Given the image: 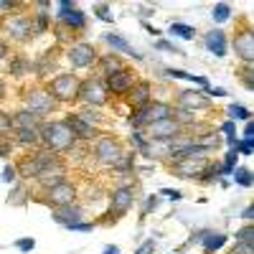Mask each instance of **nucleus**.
Listing matches in <instances>:
<instances>
[{"label":"nucleus","mask_w":254,"mask_h":254,"mask_svg":"<svg viewBox=\"0 0 254 254\" xmlns=\"http://www.w3.org/2000/svg\"><path fill=\"white\" fill-rule=\"evenodd\" d=\"M41 142H44L51 153L61 155V153H71L74 150L76 137L71 135L66 122L56 120V122H44V127H41Z\"/></svg>","instance_id":"nucleus-1"},{"label":"nucleus","mask_w":254,"mask_h":254,"mask_svg":"<svg viewBox=\"0 0 254 254\" xmlns=\"http://www.w3.org/2000/svg\"><path fill=\"white\" fill-rule=\"evenodd\" d=\"M79 84L81 79L76 74H59L49 81L46 92L61 104V102H76V94H79Z\"/></svg>","instance_id":"nucleus-2"},{"label":"nucleus","mask_w":254,"mask_h":254,"mask_svg":"<svg viewBox=\"0 0 254 254\" xmlns=\"http://www.w3.org/2000/svg\"><path fill=\"white\" fill-rule=\"evenodd\" d=\"M171 115H173L171 104H165V102H147V104H142V107L135 110V115H130V125L132 127H147V125H153L158 120L171 117Z\"/></svg>","instance_id":"nucleus-3"},{"label":"nucleus","mask_w":254,"mask_h":254,"mask_svg":"<svg viewBox=\"0 0 254 254\" xmlns=\"http://www.w3.org/2000/svg\"><path fill=\"white\" fill-rule=\"evenodd\" d=\"M107 89H104V81L102 79H97V76H89V79H81V84H79V94H76V99L81 102V104H87V107H102L104 102H107Z\"/></svg>","instance_id":"nucleus-4"},{"label":"nucleus","mask_w":254,"mask_h":254,"mask_svg":"<svg viewBox=\"0 0 254 254\" xmlns=\"http://www.w3.org/2000/svg\"><path fill=\"white\" fill-rule=\"evenodd\" d=\"M125 153H127V150L122 147V142H120L117 137H99V140L94 142V147H92V155H94L102 165H110V168H115V165L122 160Z\"/></svg>","instance_id":"nucleus-5"},{"label":"nucleus","mask_w":254,"mask_h":254,"mask_svg":"<svg viewBox=\"0 0 254 254\" xmlns=\"http://www.w3.org/2000/svg\"><path fill=\"white\" fill-rule=\"evenodd\" d=\"M23 99H26V110H31V112L38 115V117H46V115H51V112L59 107V102H56L44 87H31V89H26Z\"/></svg>","instance_id":"nucleus-6"},{"label":"nucleus","mask_w":254,"mask_h":254,"mask_svg":"<svg viewBox=\"0 0 254 254\" xmlns=\"http://www.w3.org/2000/svg\"><path fill=\"white\" fill-rule=\"evenodd\" d=\"M145 130H147V137H150L153 142H171V140H176V137L183 135V127H181L173 117L158 120V122H153V125H147Z\"/></svg>","instance_id":"nucleus-7"},{"label":"nucleus","mask_w":254,"mask_h":254,"mask_svg":"<svg viewBox=\"0 0 254 254\" xmlns=\"http://www.w3.org/2000/svg\"><path fill=\"white\" fill-rule=\"evenodd\" d=\"M3 28H5V33L13 38V41H18V44H26V41L33 36V23H31V18H26V15H8L5 18V23H3Z\"/></svg>","instance_id":"nucleus-8"},{"label":"nucleus","mask_w":254,"mask_h":254,"mask_svg":"<svg viewBox=\"0 0 254 254\" xmlns=\"http://www.w3.org/2000/svg\"><path fill=\"white\" fill-rule=\"evenodd\" d=\"M132 84H135L132 69L122 66L120 71H115V74L107 76V81H104V89H107V94H115V97H127V92L132 89Z\"/></svg>","instance_id":"nucleus-9"},{"label":"nucleus","mask_w":254,"mask_h":254,"mask_svg":"<svg viewBox=\"0 0 254 254\" xmlns=\"http://www.w3.org/2000/svg\"><path fill=\"white\" fill-rule=\"evenodd\" d=\"M76 201V186L64 181L54 188H46V196H44V203H49L51 208H59V206H69Z\"/></svg>","instance_id":"nucleus-10"},{"label":"nucleus","mask_w":254,"mask_h":254,"mask_svg":"<svg viewBox=\"0 0 254 254\" xmlns=\"http://www.w3.org/2000/svg\"><path fill=\"white\" fill-rule=\"evenodd\" d=\"M66 56H69V64L74 69H87V66H92L94 59H97V49L92 44H74L66 51Z\"/></svg>","instance_id":"nucleus-11"},{"label":"nucleus","mask_w":254,"mask_h":254,"mask_svg":"<svg viewBox=\"0 0 254 254\" xmlns=\"http://www.w3.org/2000/svg\"><path fill=\"white\" fill-rule=\"evenodd\" d=\"M211 97H206L203 92H193V89H186L178 94V107L188 110V112H198V110H211Z\"/></svg>","instance_id":"nucleus-12"},{"label":"nucleus","mask_w":254,"mask_h":254,"mask_svg":"<svg viewBox=\"0 0 254 254\" xmlns=\"http://www.w3.org/2000/svg\"><path fill=\"white\" fill-rule=\"evenodd\" d=\"M208 160H193V158H181L176 163H171V176L176 178H198L203 173V168H206Z\"/></svg>","instance_id":"nucleus-13"},{"label":"nucleus","mask_w":254,"mask_h":254,"mask_svg":"<svg viewBox=\"0 0 254 254\" xmlns=\"http://www.w3.org/2000/svg\"><path fill=\"white\" fill-rule=\"evenodd\" d=\"M132 198H135V193H132V188H127V186H120V188H115L112 193H110V203H112V208H110V214H112V219L117 216H122L127 208L132 206ZM110 219V221H112Z\"/></svg>","instance_id":"nucleus-14"},{"label":"nucleus","mask_w":254,"mask_h":254,"mask_svg":"<svg viewBox=\"0 0 254 254\" xmlns=\"http://www.w3.org/2000/svg\"><path fill=\"white\" fill-rule=\"evenodd\" d=\"M234 51H237V56L244 64H252V59H254V33H252L249 26L237 31V36H234Z\"/></svg>","instance_id":"nucleus-15"},{"label":"nucleus","mask_w":254,"mask_h":254,"mask_svg":"<svg viewBox=\"0 0 254 254\" xmlns=\"http://www.w3.org/2000/svg\"><path fill=\"white\" fill-rule=\"evenodd\" d=\"M64 181H66V165H64V160L49 165L46 171L38 176V183L44 186V188H54V186H59V183H64Z\"/></svg>","instance_id":"nucleus-16"},{"label":"nucleus","mask_w":254,"mask_h":254,"mask_svg":"<svg viewBox=\"0 0 254 254\" xmlns=\"http://www.w3.org/2000/svg\"><path fill=\"white\" fill-rule=\"evenodd\" d=\"M10 122L15 130H41L44 127V117L33 115L31 110H20V112L10 115Z\"/></svg>","instance_id":"nucleus-17"},{"label":"nucleus","mask_w":254,"mask_h":254,"mask_svg":"<svg viewBox=\"0 0 254 254\" xmlns=\"http://www.w3.org/2000/svg\"><path fill=\"white\" fill-rule=\"evenodd\" d=\"M84 216V208L79 203H69V206H59L54 208V221L64 224V226H71V224H79Z\"/></svg>","instance_id":"nucleus-18"},{"label":"nucleus","mask_w":254,"mask_h":254,"mask_svg":"<svg viewBox=\"0 0 254 254\" xmlns=\"http://www.w3.org/2000/svg\"><path fill=\"white\" fill-rule=\"evenodd\" d=\"M64 122L69 125V130H71V135L76 137V142H79V140H94V137H97V127L87 125L84 120H79L76 115H69Z\"/></svg>","instance_id":"nucleus-19"},{"label":"nucleus","mask_w":254,"mask_h":254,"mask_svg":"<svg viewBox=\"0 0 254 254\" xmlns=\"http://www.w3.org/2000/svg\"><path fill=\"white\" fill-rule=\"evenodd\" d=\"M127 99H130V104H132L135 110L142 107V104H147V102H150V84H147V81L132 84V89L127 92Z\"/></svg>","instance_id":"nucleus-20"},{"label":"nucleus","mask_w":254,"mask_h":254,"mask_svg":"<svg viewBox=\"0 0 254 254\" xmlns=\"http://www.w3.org/2000/svg\"><path fill=\"white\" fill-rule=\"evenodd\" d=\"M206 49L214 56H224L226 54V33L224 31H208L206 33Z\"/></svg>","instance_id":"nucleus-21"},{"label":"nucleus","mask_w":254,"mask_h":254,"mask_svg":"<svg viewBox=\"0 0 254 254\" xmlns=\"http://www.w3.org/2000/svg\"><path fill=\"white\" fill-rule=\"evenodd\" d=\"M104 41H107V44L115 49V54H130L132 59H142L130 44H127V41L122 38V36H117V33H107V36H104Z\"/></svg>","instance_id":"nucleus-22"},{"label":"nucleus","mask_w":254,"mask_h":254,"mask_svg":"<svg viewBox=\"0 0 254 254\" xmlns=\"http://www.w3.org/2000/svg\"><path fill=\"white\" fill-rule=\"evenodd\" d=\"M59 18L66 23L69 28H74V31H84L87 28V18H84V13L81 10H64V13H59Z\"/></svg>","instance_id":"nucleus-23"},{"label":"nucleus","mask_w":254,"mask_h":254,"mask_svg":"<svg viewBox=\"0 0 254 254\" xmlns=\"http://www.w3.org/2000/svg\"><path fill=\"white\" fill-rule=\"evenodd\" d=\"M99 69H102V74L104 76H110V74H115V71H120L122 69V56L120 54H104L102 59H99Z\"/></svg>","instance_id":"nucleus-24"},{"label":"nucleus","mask_w":254,"mask_h":254,"mask_svg":"<svg viewBox=\"0 0 254 254\" xmlns=\"http://www.w3.org/2000/svg\"><path fill=\"white\" fill-rule=\"evenodd\" d=\"M201 244H203V252L206 254H214L216 249H221L226 244V234H221V231H219V234H216V231H208Z\"/></svg>","instance_id":"nucleus-25"},{"label":"nucleus","mask_w":254,"mask_h":254,"mask_svg":"<svg viewBox=\"0 0 254 254\" xmlns=\"http://www.w3.org/2000/svg\"><path fill=\"white\" fill-rule=\"evenodd\" d=\"M15 142L23 147H36L41 142V130H15Z\"/></svg>","instance_id":"nucleus-26"},{"label":"nucleus","mask_w":254,"mask_h":254,"mask_svg":"<svg viewBox=\"0 0 254 254\" xmlns=\"http://www.w3.org/2000/svg\"><path fill=\"white\" fill-rule=\"evenodd\" d=\"M56 51H59V49H49L44 59L36 61V74L44 76V74H49V69H54V66H56V61H59V54H56Z\"/></svg>","instance_id":"nucleus-27"},{"label":"nucleus","mask_w":254,"mask_h":254,"mask_svg":"<svg viewBox=\"0 0 254 254\" xmlns=\"http://www.w3.org/2000/svg\"><path fill=\"white\" fill-rule=\"evenodd\" d=\"M196 140V145H201L203 150L208 153V150H214V147H219L221 145V137H219V132H203V135H198V137H193Z\"/></svg>","instance_id":"nucleus-28"},{"label":"nucleus","mask_w":254,"mask_h":254,"mask_svg":"<svg viewBox=\"0 0 254 254\" xmlns=\"http://www.w3.org/2000/svg\"><path fill=\"white\" fill-rule=\"evenodd\" d=\"M221 176V165L219 163H206V168H203V173L198 176V181L201 183H211V181H216Z\"/></svg>","instance_id":"nucleus-29"},{"label":"nucleus","mask_w":254,"mask_h":254,"mask_svg":"<svg viewBox=\"0 0 254 254\" xmlns=\"http://www.w3.org/2000/svg\"><path fill=\"white\" fill-rule=\"evenodd\" d=\"M168 33H173V36H178V38H186V41L196 38V28H193V26H186V23H173Z\"/></svg>","instance_id":"nucleus-30"},{"label":"nucleus","mask_w":254,"mask_h":254,"mask_svg":"<svg viewBox=\"0 0 254 254\" xmlns=\"http://www.w3.org/2000/svg\"><path fill=\"white\" fill-rule=\"evenodd\" d=\"M8 71H10L13 76H23L26 71H31V64H28V61H26L23 56H18V59H13V61H10Z\"/></svg>","instance_id":"nucleus-31"},{"label":"nucleus","mask_w":254,"mask_h":254,"mask_svg":"<svg viewBox=\"0 0 254 254\" xmlns=\"http://www.w3.org/2000/svg\"><path fill=\"white\" fill-rule=\"evenodd\" d=\"M226 115H229V122H234V120H247L249 122V110L242 107V104H229Z\"/></svg>","instance_id":"nucleus-32"},{"label":"nucleus","mask_w":254,"mask_h":254,"mask_svg":"<svg viewBox=\"0 0 254 254\" xmlns=\"http://www.w3.org/2000/svg\"><path fill=\"white\" fill-rule=\"evenodd\" d=\"M76 117L79 120H84V122H87V125H97V122H102V115L94 110V107H87V110H81V112H76Z\"/></svg>","instance_id":"nucleus-33"},{"label":"nucleus","mask_w":254,"mask_h":254,"mask_svg":"<svg viewBox=\"0 0 254 254\" xmlns=\"http://www.w3.org/2000/svg\"><path fill=\"white\" fill-rule=\"evenodd\" d=\"M234 181H237L242 188H252V183H254L249 168H239V171H234Z\"/></svg>","instance_id":"nucleus-34"},{"label":"nucleus","mask_w":254,"mask_h":254,"mask_svg":"<svg viewBox=\"0 0 254 254\" xmlns=\"http://www.w3.org/2000/svg\"><path fill=\"white\" fill-rule=\"evenodd\" d=\"M229 15H231V5H229V3H216V5H214V20H216V23H224V20H229Z\"/></svg>","instance_id":"nucleus-35"},{"label":"nucleus","mask_w":254,"mask_h":254,"mask_svg":"<svg viewBox=\"0 0 254 254\" xmlns=\"http://www.w3.org/2000/svg\"><path fill=\"white\" fill-rule=\"evenodd\" d=\"M237 158H239V153H237V150H229V153H226V158H224V163H221V173H234V168H237Z\"/></svg>","instance_id":"nucleus-36"},{"label":"nucleus","mask_w":254,"mask_h":254,"mask_svg":"<svg viewBox=\"0 0 254 254\" xmlns=\"http://www.w3.org/2000/svg\"><path fill=\"white\" fill-rule=\"evenodd\" d=\"M237 242L239 244H254V229H252V224H247L244 229L237 231Z\"/></svg>","instance_id":"nucleus-37"},{"label":"nucleus","mask_w":254,"mask_h":254,"mask_svg":"<svg viewBox=\"0 0 254 254\" xmlns=\"http://www.w3.org/2000/svg\"><path fill=\"white\" fill-rule=\"evenodd\" d=\"M31 23H33V36H38L49 28V18H46V13H38L36 20H31Z\"/></svg>","instance_id":"nucleus-38"},{"label":"nucleus","mask_w":254,"mask_h":254,"mask_svg":"<svg viewBox=\"0 0 254 254\" xmlns=\"http://www.w3.org/2000/svg\"><path fill=\"white\" fill-rule=\"evenodd\" d=\"M10 130H13V122H10V115L0 112V137H10Z\"/></svg>","instance_id":"nucleus-39"},{"label":"nucleus","mask_w":254,"mask_h":254,"mask_svg":"<svg viewBox=\"0 0 254 254\" xmlns=\"http://www.w3.org/2000/svg\"><path fill=\"white\" fill-rule=\"evenodd\" d=\"M242 81H244V87L252 92L254 89V71H252V64H247V66L242 69Z\"/></svg>","instance_id":"nucleus-40"},{"label":"nucleus","mask_w":254,"mask_h":254,"mask_svg":"<svg viewBox=\"0 0 254 254\" xmlns=\"http://www.w3.org/2000/svg\"><path fill=\"white\" fill-rule=\"evenodd\" d=\"M231 150H237V153H242V155H252L254 145H252V140H237V145L231 147Z\"/></svg>","instance_id":"nucleus-41"},{"label":"nucleus","mask_w":254,"mask_h":254,"mask_svg":"<svg viewBox=\"0 0 254 254\" xmlns=\"http://www.w3.org/2000/svg\"><path fill=\"white\" fill-rule=\"evenodd\" d=\"M10 193H13V196H8V203H18V206H20V203H26V190L20 188V186L13 188Z\"/></svg>","instance_id":"nucleus-42"},{"label":"nucleus","mask_w":254,"mask_h":254,"mask_svg":"<svg viewBox=\"0 0 254 254\" xmlns=\"http://www.w3.org/2000/svg\"><path fill=\"white\" fill-rule=\"evenodd\" d=\"M94 13H97L102 20L112 23V15H110V5H107V3H97V5H94Z\"/></svg>","instance_id":"nucleus-43"},{"label":"nucleus","mask_w":254,"mask_h":254,"mask_svg":"<svg viewBox=\"0 0 254 254\" xmlns=\"http://www.w3.org/2000/svg\"><path fill=\"white\" fill-rule=\"evenodd\" d=\"M13 153V140L10 137H0V158H8Z\"/></svg>","instance_id":"nucleus-44"},{"label":"nucleus","mask_w":254,"mask_h":254,"mask_svg":"<svg viewBox=\"0 0 254 254\" xmlns=\"http://www.w3.org/2000/svg\"><path fill=\"white\" fill-rule=\"evenodd\" d=\"M69 231H92L94 229V224H84V221H79V224H71V226H66Z\"/></svg>","instance_id":"nucleus-45"},{"label":"nucleus","mask_w":254,"mask_h":254,"mask_svg":"<svg viewBox=\"0 0 254 254\" xmlns=\"http://www.w3.org/2000/svg\"><path fill=\"white\" fill-rule=\"evenodd\" d=\"M165 74L173 76V79H190V74H186V71H181V69H165Z\"/></svg>","instance_id":"nucleus-46"},{"label":"nucleus","mask_w":254,"mask_h":254,"mask_svg":"<svg viewBox=\"0 0 254 254\" xmlns=\"http://www.w3.org/2000/svg\"><path fill=\"white\" fill-rule=\"evenodd\" d=\"M231 254H254V249H252V244H239L237 242V249L231 252Z\"/></svg>","instance_id":"nucleus-47"},{"label":"nucleus","mask_w":254,"mask_h":254,"mask_svg":"<svg viewBox=\"0 0 254 254\" xmlns=\"http://www.w3.org/2000/svg\"><path fill=\"white\" fill-rule=\"evenodd\" d=\"M160 193H165L168 198H173V201H181V190H176V188H163Z\"/></svg>","instance_id":"nucleus-48"},{"label":"nucleus","mask_w":254,"mask_h":254,"mask_svg":"<svg viewBox=\"0 0 254 254\" xmlns=\"http://www.w3.org/2000/svg\"><path fill=\"white\" fill-rule=\"evenodd\" d=\"M160 51H171V54H176V46L171 44V41H158V44H155Z\"/></svg>","instance_id":"nucleus-49"},{"label":"nucleus","mask_w":254,"mask_h":254,"mask_svg":"<svg viewBox=\"0 0 254 254\" xmlns=\"http://www.w3.org/2000/svg\"><path fill=\"white\" fill-rule=\"evenodd\" d=\"M221 132H224L226 137H234V122H224V125H221Z\"/></svg>","instance_id":"nucleus-50"},{"label":"nucleus","mask_w":254,"mask_h":254,"mask_svg":"<svg viewBox=\"0 0 254 254\" xmlns=\"http://www.w3.org/2000/svg\"><path fill=\"white\" fill-rule=\"evenodd\" d=\"M244 140H252L254 142V125L252 122H247V127H244Z\"/></svg>","instance_id":"nucleus-51"},{"label":"nucleus","mask_w":254,"mask_h":254,"mask_svg":"<svg viewBox=\"0 0 254 254\" xmlns=\"http://www.w3.org/2000/svg\"><path fill=\"white\" fill-rule=\"evenodd\" d=\"M3 181H8V183L15 181V168H10V165L5 168V171H3Z\"/></svg>","instance_id":"nucleus-52"},{"label":"nucleus","mask_w":254,"mask_h":254,"mask_svg":"<svg viewBox=\"0 0 254 254\" xmlns=\"http://www.w3.org/2000/svg\"><path fill=\"white\" fill-rule=\"evenodd\" d=\"M18 249L31 252V249H33V239H20V242H18Z\"/></svg>","instance_id":"nucleus-53"},{"label":"nucleus","mask_w":254,"mask_h":254,"mask_svg":"<svg viewBox=\"0 0 254 254\" xmlns=\"http://www.w3.org/2000/svg\"><path fill=\"white\" fill-rule=\"evenodd\" d=\"M206 97H226V89L216 87V89H206Z\"/></svg>","instance_id":"nucleus-54"},{"label":"nucleus","mask_w":254,"mask_h":254,"mask_svg":"<svg viewBox=\"0 0 254 254\" xmlns=\"http://www.w3.org/2000/svg\"><path fill=\"white\" fill-rule=\"evenodd\" d=\"M155 206H158V196H150V198H147V206H145V214H150Z\"/></svg>","instance_id":"nucleus-55"},{"label":"nucleus","mask_w":254,"mask_h":254,"mask_svg":"<svg viewBox=\"0 0 254 254\" xmlns=\"http://www.w3.org/2000/svg\"><path fill=\"white\" fill-rule=\"evenodd\" d=\"M242 219H247V221H252V219H254V206H247V208L242 211Z\"/></svg>","instance_id":"nucleus-56"},{"label":"nucleus","mask_w":254,"mask_h":254,"mask_svg":"<svg viewBox=\"0 0 254 254\" xmlns=\"http://www.w3.org/2000/svg\"><path fill=\"white\" fill-rule=\"evenodd\" d=\"M153 244H155L153 239H150V242H145V244H142V247L137 249V254H150V249H153Z\"/></svg>","instance_id":"nucleus-57"},{"label":"nucleus","mask_w":254,"mask_h":254,"mask_svg":"<svg viewBox=\"0 0 254 254\" xmlns=\"http://www.w3.org/2000/svg\"><path fill=\"white\" fill-rule=\"evenodd\" d=\"M8 56V44H5V41H0V61H3Z\"/></svg>","instance_id":"nucleus-58"},{"label":"nucleus","mask_w":254,"mask_h":254,"mask_svg":"<svg viewBox=\"0 0 254 254\" xmlns=\"http://www.w3.org/2000/svg\"><path fill=\"white\" fill-rule=\"evenodd\" d=\"M104 254H120V249L112 247V244H107V247H104Z\"/></svg>","instance_id":"nucleus-59"},{"label":"nucleus","mask_w":254,"mask_h":254,"mask_svg":"<svg viewBox=\"0 0 254 254\" xmlns=\"http://www.w3.org/2000/svg\"><path fill=\"white\" fill-rule=\"evenodd\" d=\"M3 97H5V81L0 79V99H3Z\"/></svg>","instance_id":"nucleus-60"},{"label":"nucleus","mask_w":254,"mask_h":254,"mask_svg":"<svg viewBox=\"0 0 254 254\" xmlns=\"http://www.w3.org/2000/svg\"><path fill=\"white\" fill-rule=\"evenodd\" d=\"M171 254H183V252H171Z\"/></svg>","instance_id":"nucleus-61"}]
</instances>
